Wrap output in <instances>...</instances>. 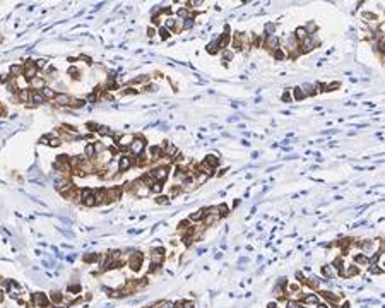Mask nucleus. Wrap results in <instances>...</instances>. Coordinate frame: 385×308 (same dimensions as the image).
<instances>
[{
	"instance_id": "nucleus-1",
	"label": "nucleus",
	"mask_w": 385,
	"mask_h": 308,
	"mask_svg": "<svg viewBox=\"0 0 385 308\" xmlns=\"http://www.w3.org/2000/svg\"><path fill=\"white\" fill-rule=\"evenodd\" d=\"M24 77H26V79H34V77H38V67L34 65V62L28 60V63L24 65Z\"/></svg>"
},
{
	"instance_id": "nucleus-2",
	"label": "nucleus",
	"mask_w": 385,
	"mask_h": 308,
	"mask_svg": "<svg viewBox=\"0 0 385 308\" xmlns=\"http://www.w3.org/2000/svg\"><path fill=\"white\" fill-rule=\"evenodd\" d=\"M315 48V38L313 36H308L306 40H303L300 43V53H308V51H312Z\"/></svg>"
},
{
	"instance_id": "nucleus-3",
	"label": "nucleus",
	"mask_w": 385,
	"mask_h": 308,
	"mask_svg": "<svg viewBox=\"0 0 385 308\" xmlns=\"http://www.w3.org/2000/svg\"><path fill=\"white\" fill-rule=\"evenodd\" d=\"M144 147H146V144H144L142 139H134L132 144L128 146V149L132 151V154H135V156H140V154L144 152Z\"/></svg>"
},
{
	"instance_id": "nucleus-4",
	"label": "nucleus",
	"mask_w": 385,
	"mask_h": 308,
	"mask_svg": "<svg viewBox=\"0 0 385 308\" xmlns=\"http://www.w3.org/2000/svg\"><path fill=\"white\" fill-rule=\"evenodd\" d=\"M163 260H164V250L163 248H156V250L151 252V264H152L154 267H158Z\"/></svg>"
},
{
	"instance_id": "nucleus-5",
	"label": "nucleus",
	"mask_w": 385,
	"mask_h": 308,
	"mask_svg": "<svg viewBox=\"0 0 385 308\" xmlns=\"http://www.w3.org/2000/svg\"><path fill=\"white\" fill-rule=\"evenodd\" d=\"M296 48H300V43L296 41L295 34H288L284 38V50L286 51H295Z\"/></svg>"
},
{
	"instance_id": "nucleus-6",
	"label": "nucleus",
	"mask_w": 385,
	"mask_h": 308,
	"mask_svg": "<svg viewBox=\"0 0 385 308\" xmlns=\"http://www.w3.org/2000/svg\"><path fill=\"white\" fill-rule=\"evenodd\" d=\"M55 103L58 105V106H69L70 105V96L69 94H65V92H57V96H55Z\"/></svg>"
},
{
	"instance_id": "nucleus-7",
	"label": "nucleus",
	"mask_w": 385,
	"mask_h": 308,
	"mask_svg": "<svg viewBox=\"0 0 385 308\" xmlns=\"http://www.w3.org/2000/svg\"><path fill=\"white\" fill-rule=\"evenodd\" d=\"M134 139H135L134 135H122V137L117 139V144H118L120 149H127L128 146L132 144V140H134Z\"/></svg>"
},
{
	"instance_id": "nucleus-8",
	"label": "nucleus",
	"mask_w": 385,
	"mask_h": 308,
	"mask_svg": "<svg viewBox=\"0 0 385 308\" xmlns=\"http://www.w3.org/2000/svg\"><path fill=\"white\" fill-rule=\"evenodd\" d=\"M140 264H142V255L140 253H134L132 257H130V262H128V265L132 270H139L140 269Z\"/></svg>"
},
{
	"instance_id": "nucleus-9",
	"label": "nucleus",
	"mask_w": 385,
	"mask_h": 308,
	"mask_svg": "<svg viewBox=\"0 0 385 308\" xmlns=\"http://www.w3.org/2000/svg\"><path fill=\"white\" fill-rule=\"evenodd\" d=\"M166 176H168V168H156L152 171V178L156 181H163L166 180Z\"/></svg>"
},
{
	"instance_id": "nucleus-10",
	"label": "nucleus",
	"mask_w": 385,
	"mask_h": 308,
	"mask_svg": "<svg viewBox=\"0 0 385 308\" xmlns=\"http://www.w3.org/2000/svg\"><path fill=\"white\" fill-rule=\"evenodd\" d=\"M265 46L269 48V50H274V51H276L277 46H279V38H277L276 34H272V36H267Z\"/></svg>"
},
{
	"instance_id": "nucleus-11",
	"label": "nucleus",
	"mask_w": 385,
	"mask_h": 308,
	"mask_svg": "<svg viewBox=\"0 0 385 308\" xmlns=\"http://www.w3.org/2000/svg\"><path fill=\"white\" fill-rule=\"evenodd\" d=\"M106 197H108V200H118L120 197H122V188H120V187L110 188L108 192H106Z\"/></svg>"
},
{
	"instance_id": "nucleus-12",
	"label": "nucleus",
	"mask_w": 385,
	"mask_h": 308,
	"mask_svg": "<svg viewBox=\"0 0 385 308\" xmlns=\"http://www.w3.org/2000/svg\"><path fill=\"white\" fill-rule=\"evenodd\" d=\"M204 164L207 166V168H216L217 164H219V158H216L214 154H209V156H206V159H204Z\"/></svg>"
},
{
	"instance_id": "nucleus-13",
	"label": "nucleus",
	"mask_w": 385,
	"mask_h": 308,
	"mask_svg": "<svg viewBox=\"0 0 385 308\" xmlns=\"http://www.w3.org/2000/svg\"><path fill=\"white\" fill-rule=\"evenodd\" d=\"M31 87L36 89V91H41L43 87H45V79H43L41 75L34 77V79H31Z\"/></svg>"
},
{
	"instance_id": "nucleus-14",
	"label": "nucleus",
	"mask_w": 385,
	"mask_h": 308,
	"mask_svg": "<svg viewBox=\"0 0 385 308\" xmlns=\"http://www.w3.org/2000/svg\"><path fill=\"white\" fill-rule=\"evenodd\" d=\"M34 303L38 305V307H48V298L45 296V294H41V293H36L34 294Z\"/></svg>"
},
{
	"instance_id": "nucleus-15",
	"label": "nucleus",
	"mask_w": 385,
	"mask_h": 308,
	"mask_svg": "<svg viewBox=\"0 0 385 308\" xmlns=\"http://www.w3.org/2000/svg\"><path fill=\"white\" fill-rule=\"evenodd\" d=\"M130 166H132V161H130L127 156L120 158V161H118V171H127Z\"/></svg>"
},
{
	"instance_id": "nucleus-16",
	"label": "nucleus",
	"mask_w": 385,
	"mask_h": 308,
	"mask_svg": "<svg viewBox=\"0 0 385 308\" xmlns=\"http://www.w3.org/2000/svg\"><path fill=\"white\" fill-rule=\"evenodd\" d=\"M31 101H33L34 105H43L46 100H45V96L41 94L40 91H34V92H31Z\"/></svg>"
},
{
	"instance_id": "nucleus-17",
	"label": "nucleus",
	"mask_w": 385,
	"mask_h": 308,
	"mask_svg": "<svg viewBox=\"0 0 385 308\" xmlns=\"http://www.w3.org/2000/svg\"><path fill=\"white\" fill-rule=\"evenodd\" d=\"M295 38H296L298 43H301L303 40H306V38H308V33L305 31V28H298V29L295 31Z\"/></svg>"
},
{
	"instance_id": "nucleus-18",
	"label": "nucleus",
	"mask_w": 385,
	"mask_h": 308,
	"mask_svg": "<svg viewBox=\"0 0 385 308\" xmlns=\"http://www.w3.org/2000/svg\"><path fill=\"white\" fill-rule=\"evenodd\" d=\"M40 92L45 96V100H55V96H57V92L51 89V87H46V86H45V87H43Z\"/></svg>"
},
{
	"instance_id": "nucleus-19",
	"label": "nucleus",
	"mask_w": 385,
	"mask_h": 308,
	"mask_svg": "<svg viewBox=\"0 0 385 308\" xmlns=\"http://www.w3.org/2000/svg\"><path fill=\"white\" fill-rule=\"evenodd\" d=\"M10 74H12L14 77H21V75H24V65H14V67L10 69Z\"/></svg>"
},
{
	"instance_id": "nucleus-20",
	"label": "nucleus",
	"mask_w": 385,
	"mask_h": 308,
	"mask_svg": "<svg viewBox=\"0 0 385 308\" xmlns=\"http://www.w3.org/2000/svg\"><path fill=\"white\" fill-rule=\"evenodd\" d=\"M204 214H206V211H204V209L195 211L194 214H190V216H188V221H200V219L204 218Z\"/></svg>"
},
{
	"instance_id": "nucleus-21",
	"label": "nucleus",
	"mask_w": 385,
	"mask_h": 308,
	"mask_svg": "<svg viewBox=\"0 0 385 308\" xmlns=\"http://www.w3.org/2000/svg\"><path fill=\"white\" fill-rule=\"evenodd\" d=\"M19 100L22 101V103H28V101H31V92H29L28 89L19 91Z\"/></svg>"
},
{
	"instance_id": "nucleus-22",
	"label": "nucleus",
	"mask_w": 385,
	"mask_h": 308,
	"mask_svg": "<svg viewBox=\"0 0 385 308\" xmlns=\"http://www.w3.org/2000/svg\"><path fill=\"white\" fill-rule=\"evenodd\" d=\"M84 105H86V100H79V98H74V100H72V98H70V105H69V106H74V108H82Z\"/></svg>"
},
{
	"instance_id": "nucleus-23",
	"label": "nucleus",
	"mask_w": 385,
	"mask_h": 308,
	"mask_svg": "<svg viewBox=\"0 0 385 308\" xmlns=\"http://www.w3.org/2000/svg\"><path fill=\"white\" fill-rule=\"evenodd\" d=\"M358 272H359V269H358V267H354V265H351L349 269H346V270L342 272V274H344L346 277H351V276H356Z\"/></svg>"
},
{
	"instance_id": "nucleus-24",
	"label": "nucleus",
	"mask_w": 385,
	"mask_h": 308,
	"mask_svg": "<svg viewBox=\"0 0 385 308\" xmlns=\"http://www.w3.org/2000/svg\"><path fill=\"white\" fill-rule=\"evenodd\" d=\"M86 158H94V154H96V149H94V144H88L86 146Z\"/></svg>"
},
{
	"instance_id": "nucleus-25",
	"label": "nucleus",
	"mask_w": 385,
	"mask_h": 308,
	"mask_svg": "<svg viewBox=\"0 0 385 308\" xmlns=\"http://www.w3.org/2000/svg\"><path fill=\"white\" fill-rule=\"evenodd\" d=\"M176 146H175V144H168V146H166V149H164V154H168V156H175V154H176Z\"/></svg>"
},
{
	"instance_id": "nucleus-26",
	"label": "nucleus",
	"mask_w": 385,
	"mask_h": 308,
	"mask_svg": "<svg viewBox=\"0 0 385 308\" xmlns=\"http://www.w3.org/2000/svg\"><path fill=\"white\" fill-rule=\"evenodd\" d=\"M293 91H295V100H296V101H301L303 98H306V96H305V92H303V89H301V87H295Z\"/></svg>"
},
{
	"instance_id": "nucleus-27",
	"label": "nucleus",
	"mask_w": 385,
	"mask_h": 308,
	"mask_svg": "<svg viewBox=\"0 0 385 308\" xmlns=\"http://www.w3.org/2000/svg\"><path fill=\"white\" fill-rule=\"evenodd\" d=\"M219 218H221V216H212V214H207V218L204 219V221H206V226H211V224H214L216 221H219Z\"/></svg>"
},
{
	"instance_id": "nucleus-28",
	"label": "nucleus",
	"mask_w": 385,
	"mask_h": 308,
	"mask_svg": "<svg viewBox=\"0 0 385 308\" xmlns=\"http://www.w3.org/2000/svg\"><path fill=\"white\" fill-rule=\"evenodd\" d=\"M228 43H229V36H228V34H224L221 40L217 41V48H226Z\"/></svg>"
},
{
	"instance_id": "nucleus-29",
	"label": "nucleus",
	"mask_w": 385,
	"mask_h": 308,
	"mask_svg": "<svg viewBox=\"0 0 385 308\" xmlns=\"http://www.w3.org/2000/svg\"><path fill=\"white\" fill-rule=\"evenodd\" d=\"M82 202H84L86 207H94V206H96V199H94V195H91V197H88V199H84Z\"/></svg>"
},
{
	"instance_id": "nucleus-30",
	"label": "nucleus",
	"mask_w": 385,
	"mask_h": 308,
	"mask_svg": "<svg viewBox=\"0 0 385 308\" xmlns=\"http://www.w3.org/2000/svg\"><path fill=\"white\" fill-rule=\"evenodd\" d=\"M320 294H322V296H324V298L325 299H329V301H332V303H336L337 299V296H334V294H332V293H329V291H324V293H320Z\"/></svg>"
},
{
	"instance_id": "nucleus-31",
	"label": "nucleus",
	"mask_w": 385,
	"mask_h": 308,
	"mask_svg": "<svg viewBox=\"0 0 385 308\" xmlns=\"http://www.w3.org/2000/svg\"><path fill=\"white\" fill-rule=\"evenodd\" d=\"M194 26V17L192 16H188L187 19H183V29H190Z\"/></svg>"
},
{
	"instance_id": "nucleus-32",
	"label": "nucleus",
	"mask_w": 385,
	"mask_h": 308,
	"mask_svg": "<svg viewBox=\"0 0 385 308\" xmlns=\"http://www.w3.org/2000/svg\"><path fill=\"white\" fill-rule=\"evenodd\" d=\"M301 89H303V92H305V96H312V94L315 92V91H313V86H312V84H305V86H303Z\"/></svg>"
},
{
	"instance_id": "nucleus-33",
	"label": "nucleus",
	"mask_w": 385,
	"mask_h": 308,
	"mask_svg": "<svg viewBox=\"0 0 385 308\" xmlns=\"http://www.w3.org/2000/svg\"><path fill=\"white\" fill-rule=\"evenodd\" d=\"M207 178H209V175H207V173H199V175H197V185H202V183H206V181H207Z\"/></svg>"
},
{
	"instance_id": "nucleus-34",
	"label": "nucleus",
	"mask_w": 385,
	"mask_h": 308,
	"mask_svg": "<svg viewBox=\"0 0 385 308\" xmlns=\"http://www.w3.org/2000/svg\"><path fill=\"white\" fill-rule=\"evenodd\" d=\"M274 31H276V26H274L272 22L265 24V34H267V36H272V34H274Z\"/></svg>"
},
{
	"instance_id": "nucleus-35",
	"label": "nucleus",
	"mask_w": 385,
	"mask_h": 308,
	"mask_svg": "<svg viewBox=\"0 0 385 308\" xmlns=\"http://www.w3.org/2000/svg\"><path fill=\"white\" fill-rule=\"evenodd\" d=\"M91 195H93V190H91V188H82V190H80V200L88 199V197H91Z\"/></svg>"
},
{
	"instance_id": "nucleus-36",
	"label": "nucleus",
	"mask_w": 385,
	"mask_h": 308,
	"mask_svg": "<svg viewBox=\"0 0 385 308\" xmlns=\"http://www.w3.org/2000/svg\"><path fill=\"white\" fill-rule=\"evenodd\" d=\"M303 301L305 303H318V296L317 294H310V296H305Z\"/></svg>"
},
{
	"instance_id": "nucleus-37",
	"label": "nucleus",
	"mask_w": 385,
	"mask_h": 308,
	"mask_svg": "<svg viewBox=\"0 0 385 308\" xmlns=\"http://www.w3.org/2000/svg\"><path fill=\"white\" fill-rule=\"evenodd\" d=\"M50 137V135H48ZM62 142H60V139L58 137H50V140H48V146H51V147H57V146H60Z\"/></svg>"
},
{
	"instance_id": "nucleus-38",
	"label": "nucleus",
	"mask_w": 385,
	"mask_h": 308,
	"mask_svg": "<svg viewBox=\"0 0 385 308\" xmlns=\"http://www.w3.org/2000/svg\"><path fill=\"white\" fill-rule=\"evenodd\" d=\"M315 29H317V24H315V22H308V26L305 28V31L308 33V36H312V33H313Z\"/></svg>"
},
{
	"instance_id": "nucleus-39",
	"label": "nucleus",
	"mask_w": 385,
	"mask_h": 308,
	"mask_svg": "<svg viewBox=\"0 0 385 308\" xmlns=\"http://www.w3.org/2000/svg\"><path fill=\"white\" fill-rule=\"evenodd\" d=\"M163 190V187H161V181H156V183H152V187H151V192H154V193H159Z\"/></svg>"
},
{
	"instance_id": "nucleus-40",
	"label": "nucleus",
	"mask_w": 385,
	"mask_h": 308,
	"mask_svg": "<svg viewBox=\"0 0 385 308\" xmlns=\"http://www.w3.org/2000/svg\"><path fill=\"white\" fill-rule=\"evenodd\" d=\"M159 36H161V40H168L169 38V31L166 28H161L159 29Z\"/></svg>"
},
{
	"instance_id": "nucleus-41",
	"label": "nucleus",
	"mask_w": 385,
	"mask_h": 308,
	"mask_svg": "<svg viewBox=\"0 0 385 308\" xmlns=\"http://www.w3.org/2000/svg\"><path fill=\"white\" fill-rule=\"evenodd\" d=\"M324 274H325V277H332V276H334L332 265H325V267H324Z\"/></svg>"
},
{
	"instance_id": "nucleus-42",
	"label": "nucleus",
	"mask_w": 385,
	"mask_h": 308,
	"mask_svg": "<svg viewBox=\"0 0 385 308\" xmlns=\"http://www.w3.org/2000/svg\"><path fill=\"white\" fill-rule=\"evenodd\" d=\"M62 299H63V296H62L60 293H51V301H53V303H60Z\"/></svg>"
},
{
	"instance_id": "nucleus-43",
	"label": "nucleus",
	"mask_w": 385,
	"mask_h": 308,
	"mask_svg": "<svg viewBox=\"0 0 385 308\" xmlns=\"http://www.w3.org/2000/svg\"><path fill=\"white\" fill-rule=\"evenodd\" d=\"M217 211H219V216H226V214H228V206L221 204V206H217Z\"/></svg>"
},
{
	"instance_id": "nucleus-44",
	"label": "nucleus",
	"mask_w": 385,
	"mask_h": 308,
	"mask_svg": "<svg viewBox=\"0 0 385 308\" xmlns=\"http://www.w3.org/2000/svg\"><path fill=\"white\" fill-rule=\"evenodd\" d=\"M274 294H276L277 298H281V296L284 294V291H283V288H281L279 284H276V286H274Z\"/></svg>"
},
{
	"instance_id": "nucleus-45",
	"label": "nucleus",
	"mask_w": 385,
	"mask_h": 308,
	"mask_svg": "<svg viewBox=\"0 0 385 308\" xmlns=\"http://www.w3.org/2000/svg\"><path fill=\"white\" fill-rule=\"evenodd\" d=\"M207 51H209V53H216V51H217V43H216V41H212V43H209V46H207Z\"/></svg>"
},
{
	"instance_id": "nucleus-46",
	"label": "nucleus",
	"mask_w": 385,
	"mask_h": 308,
	"mask_svg": "<svg viewBox=\"0 0 385 308\" xmlns=\"http://www.w3.org/2000/svg\"><path fill=\"white\" fill-rule=\"evenodd\" d=\"M34 65H36L38 69H43V67H46L48 63H46V60H45V58H40V60H36V62H34Z\"/></svg>"
},
{
	"instance_id": "nucleus-47",
	"label": "nucleus",
	"mask_w": 385,
	"mask_h": 308,
	"mask_svg": "<svg viewBox=\"0 0 385 308\" xmlns=\"http://www.w3.org/2000/svg\"><path fill=\"white\" fill-rule=\"evenodd\" d=\"M166 28H169V29L176 28V22H175V19H173V17H168V19H166Z\"/></svg>"
},
{
	"instance_id": "nucleus-48",
	"label": "nucleus",
	"mask_w": 385,
	"mask_h": 308,
	"mask_svg": "<svg viewBox=\"0 0 385 308\" xmlns=\"http://www.w3.org/2000/svg\"><path fill=\"white\" fill-rule=\"evenodd\" d=\"M99 134H103V135H111L113 132H111L108 127H105V125H103V127H99Z\"/></svg>"
},
{
	"instance_id": "nucleus-49",
	"label": "nucleus",
	"mask_w": 385,
	"mask_h": 308,
	"mask_svg": "<svg viewBox=\"0 0 385 308\" xmlns=\"http://www.w3.org/2000/svg\"><path fill=\"white\" fill-rule=\"evenodd\" d=\"M69 74L74 77V79H77V77H79V70L75 69V67H70V69H69Z\"/></svg>"
},
{
	"instance_id": "nucleus-50",
	"label": "nucleus",
	"mask_w": 385,
	"mask_h": 308,
	"mask_svg": "<svg viewBox=\"0 0 385 308\" xmlns=\"http://www.w3.org/2000/svg\"><path fill=\"white\" fill-rule=\"evenodd\" d=\"M356 262H358V264H366V262H368V260H370V258H366V257H363V255H356V258H354Z\"/></svg>"
},
{
	"instance_id": "nucleus-51",
	"label": "nucleus",
	"mask_w": 385,
	"mask_h": 308,
	"mask_svg": "<svg viewBox=\"0 0 385 308\" xmlns=\"http://www.w3.org/2000/svg\"><path fill=\"white\" fill-rule=\"evenodd\" d=\"M156 202H158V204H168L169 200H168V197H163V195H159L158 199H156Z\"/></svg>"
},
{
	"instance_id": "nucleus-52",
	"label": "nucleus",
	"mask_w": 385,
	"mask_h": 308,
	"mask_svg": "<svg viewBox=\"0 0 385 308\" xmlns=\"http://www.w3.org/2000/svg\"><path fill=\"white\" fill-rule=\"evenodd\" d=\"M286 308H300V305H298L296 301H288V303H286Z\"/></svg>"
},
{
	"instance_id": "nucleus-53",
	"label": "nucleus",
	"mask_w": 385,
	"mask_h": 308,
	"mask_svg": "<svg viewBox=\"0 0 385 308\" xmlns=\"http://www.w3.org/2000/svg\"><path fill=\"white\" fill-rule=\"evenodd\" d=\"M283 101H284V103H291V94H289V92H284V94H283Z\"/></svg>"
},
{
	"instance_id": "nucleus-54",
	"label": "nucleus",
	"mask_w": 385,
	"mask_h": 308,
	"mask_svg": "<svg viewBox=\"0 0 385 308\" xmlns=\"http://www.w3.org/2000/svg\"><path fill=\"white\" fill-rule=\"evenodd\" d=\"M173 307H175V305L169 303V301H163V303H161V308H173Z\"/></svg>"
},
{
	"instance_id": "nucleus-55",
	"label": "nucleus",
	"mask_w": 385,
	"mask_h": 308,
	"mask_svg": "<svg viewBox=\"0 0 385 308\" xmlns=\"http://www.w3.org/2000/svg\"><path fill=\"white\" fill-rule=\"evenodd\" d=\"M274 57L281 60V58H284V53H283V51H279V50H276V51H274Z\"/></svg>"
},
{
	"instance_id": "nucleus-56",
	"label": "nucleus",
	"mask_w": 385,
	"mask_h": 308,
	"mask_svg": "<svg viewBox=\"0 0 385 308\" xmlns=\"http://www.w3.org/2000/svg\"><path fill=\"white\" fill-rule=\"evenodd\" d=\"M371 272H373V274H380L382 269H378V265H371Z\"/></svg>"
},
{
	"instance_id": "nucleus-57",
	"label": "nucleus",
	"mask_w": 385,
	"mask_h": 308,
	"mask_svg": "<svg viewBox=\"0 0 385 308\" xmlns=\"http://www.w3.org/2000/svg\"><path fill=\"white\" fill-rule=\"evenodd\" d=\"M147 34H149V36H154V34H156V29H154V28H149Z\"/></svg>"
},
{
	"instance_id": "nucleus-58",
	"label": "nucleus",
	"mask_w": 385,
	"mask_h": 308,
	"mask_svg": "<svg viewBox=\"0 0 385 308\" xmlns=\"http://www.w3.org/2000/svg\"><path fill=\"white\" fill-rule=\"evenodd\" d=\"M365 19H375V14H368V12H366V14H365Z\"/></svg>"
},
{
	"instance_id": "nucleus-59",
	"label": "nucleus",
	"mask_w": 385,
	"mask_h": 308,
	"mask_svg": "<svg viewBox=\"0 0 385 308\" xmlns=\"http://www.w3.org/2000/svg\"><path fill=\"white\" fill-rule=\"evenodd\" d=\"M296 277H298V279H301V281L305 279V277H303V274H301V272H296Z\"/></svg>"
},
{
	"instance_id": "nucleus-60",
	"label": "nucleus",
	"mask_w": 385,
	"mask_h": 308,
	"mask_svg": "<svg viewBox=\"0 0 385 308\" xmlns=\"http://www.w3.org/2000/svg\"><path fill=\"white\" fill-rule=\"evenodd\" d=\"M2 301H4V293L0 291V303H2Z\"/></svg>"
},
{
	"instance_id": "nucleus-61",
	"label": "nucleus",
	"mask_w": 385,
	"mask_h": 308,
	"mask_svg": "<svg viewBox=\"0 0 385 308\" xmlns=\"http://www.w3.org/2000/svg\"><path fill=\"white\" fill-rule=\"evenodd\" d=\"M341 308H349V305H347V303H344V305H342Z\"/></svg>"
},
{
	"instance_id": "nucleus-62",
	"label": "nucleus",
	"mask_w": 385,
	"mask_h": 308,
	"mask_svg": "<svg viewBox=\"0 0 385 308\" xmlns=\"http://www.w3.org/2000/svg\"><path fill=\"white\" fill-rule=\"evenodd\" d=\"M317 308H327V307H325V305H318Z\"/></svg>"
},
{
	"instance_id": "nucleus-63",
	"label": "nucleus",
	"mask_w": 385,
	"mask_h": 308,
	"mask_svg": "<svg viewBox=\"0 0 385 308\" xmlns=\"http://www.w3.org/2000/svg\"><path fill=\"white\" fill-rule=\"evenodd\" d=\"M57 308H60V307H57Z\"/></svg>"
}]
</instances>
